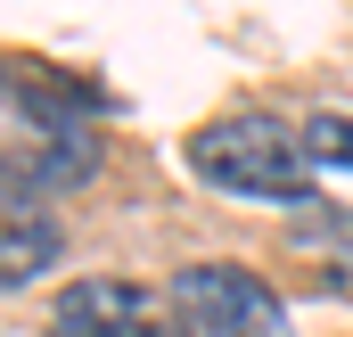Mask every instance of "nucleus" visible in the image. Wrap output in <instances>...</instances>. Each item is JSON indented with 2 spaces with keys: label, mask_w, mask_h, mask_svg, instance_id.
I'll list each match as a JSON object with an SVG mask.
<instances>
[{
  "label": "nucleus",
  "mask_w": 353,
  "mask_h": 337,
  "mask_svg": "<svg viewBox=\"0 0 353 337\" xmlns=\"http://www.w3.org/2000/svg\"><path fill=\"white\" fill-rule=\"evenodd\" d=\"M50 329L58 337H189V329H165L132 280H74V288L58 296Z\"/></svg>",
  "instance_id": "nucleus-3"
},
{
  "label": "nucleus",
  "mask_w": 353,
  "mask_h": 337,
  "mask_svg": "<svg viewBox=\"0 0 353 337\" xmlns=\"http://www.w3.org/2000/svg\"><path fill=\"white\" fill-rule=\"evenodd\" d=\"M189 173L222 198H255V206H312V148L304 132H288L263 107H230L214 124L189 132Z\"/></svg>",
  "instance_id": "nucleus-1"
},
{
  "label": "nucleus",
  "mask_w": 353,
  "mask_h": 337,
  "mask_svg": "<svg viewBox=\"0 0 353 337\" xmlns=\"http://www.w3.org/2000/svg\"><path fill=\"white\" fill-rule=\"evenodd\" d=\"M304 148H312V165H345L353 173V115H337V107L312 115L304 124Z\"/></svg>",
  "instance_id": "nucleus-6"
},
{
  "label": "nucleus",
  "mask_w": 353,
  "mask_h": 337,
  "mask_svg": "<svg viewBox=\"0 0 353 337\" xmlns=\"http://www.w3.org/2000/svg\"><path fill=\"white\" fill-rule=\"evenodd\" d=\"M165 305L181 313L189 337H296L279 288L247 263H181L165 280Z\"/></svg>",
  "instance_id": "nucleus-2"
},
{
  "label": "nucleus",
  "mask_w": 353,
  "mask_h": 337,
  "mask_svg": "<svg viewBox=\"0 0 353 337\" xmlns=\"http://www.w3.org/2000/svg\"><path fill=\"white\" fill-rule=\"evenodd\" d=\"M58 263H66V231L25 189H0V288H33Z\"/></svg>",
  "instance_id": "nucleus-4"
},
{
  "label": "nucleus",
  "mask_w": 353,
  "mask_h": 337,
  "mask_svg": "<svg viewBox=\"0 0 353 337\" xmlns=\"http://www.w3.org/2000/svg\"><path fill=\"white\" fill-rule=\"evenodd\" d=\"M296 247H304V255H321V263H337V271H353V214L312 198V206L296 214Z\"/></svg>",
  "instance_id": "nucleus-5"
}]
</instances>
